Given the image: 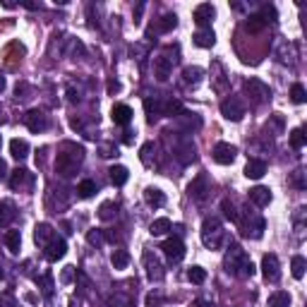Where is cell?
I'll return each mask as SVG.
<instances>
[{"instance_id":"f6af8a7d","label":"cell","mask_w":307,"mask_h":307,"mask_svg":"<svg viewBox=\"0 0 307 307\" xmlns=\"http://www.w3.org/2000/svg\"><path fill=\"white\" fill-rule=\"evenodd\" d=\"M190 307H214V305H209V303H195V305H190Z\"/></svg>"},{"instance_id":"30bf717a","label":"cell","mask_w":307,"mask_h":307,"mask_svg":"<svg viewBox=\"0 0 307 307\" xmlns=\"http://www.w3.org/2000/svg\"><path fill=\"white\" fill-rule=\"evenodd\" d=\"M24 123L31 132H43V130L48 127V118H46L43 111H36V108H34V111H29L24 115Z\"/></svg>"},{"instance_id":"4316f807","label":"cell","mask_w":307,"mask_h":307,"mask_svg":"<svg viewBox=\"0 0 307 307\" xmlns=\"http://www.w3.org/2000/svg\"><path fill=\"white\" fill-rule=\"evenodd\" d=\"M175 24H178V17H175V14H163V17L159 19V22H156V31L166 34V31L175 29Z\"/></svg>"},{"instance_id":"44dd1931","label":"cell","mask_w":307,"mask_h":307,"mask_svg":"<svg viewBox=\"0 0 307 307\" xmlns=\"http://www.w3.org/2000/svg\"><path fill=\"white\" fill-rule=\"evenodd\" d=\"M111 183L115 185V187H123L127 180H130V171L125 168V166H111Z\"/></svg>"},{"instance_id":"836d02e7","label":"cell","mask_w":307,"mask_h":307,"mask_svg":"<svg viewBox=\"0 0 307 307\" xmlns=\"http://www.w3.org/2000/svg\"><path fill=\"white\" fill-rule=\"evenodd\" d=\"M187 279H190L192 283H197V286H199V283L207 281V271L202 269V267H192V269L187 271Z\"/></svg>"},{"instance_id":"ee69618b","label":"cell","mask_w":307,"mask_h":307,"mask_svg":"<svg viewBox=\"0 0 307 307\" xmlns=\"http://www.w3.org/2000/svg\"><path fill=\"white\" fill-rule=\"evenodd\" d=\"M2 178H5V161L0 159V180H2Z\"/></svg>"},{"instance_id":"681fc988","label":"cell","mask_w":307,"mask_h":307,"mask_svg":"<svg viewBox=\"0 0 307 307\" xmlns=\"http://www.w3.org/2000/svg\"><path fill=\"white\" fill-rule=\"evenodd\" d=\"M0 307H2V303H0Z\"/></svg>"},{"instance_id":"d6a6232c","label":"cell","mask_w":307,"mask_h":307,"mask_svg":"<svg viewBox=\"0 0 307 307\" xmlns=\"http://www.w3.org/2000/svg\"><path fill=\"white\" fill-rule=\"evenodd\" d=\"M305 142H307L305 132H303L300 127H295L293 132H291V147H293V149H303V147H305Z\"/></svg>"},{"instance_id":"4fadbf2b","label":"cell","mask_w":307,"mask_h":307,"mask_svg":"<svg viewBox=\"0 0 307 307\" xmlns=\"http://www.w3.org/2000/svg\"><path fill=\"white\" fill-rule=\"evenodd\" d=\"M65 252H67V245H65V240L62 238H50V243L46 245V259L48 262H58V259L65 257Z\"/></svg>"},{"instance_id":"6da1fadb","label":"cell","mask_w":307,"mask_h":307,"mask_svg":"<svg viewBox=\"0 0 307 307\" xmlns=\"http://www.w3.org/2000/svg\"><path fill=\"white\" fill-rule=\"evenodd\" d=\"M82 161H84V149L74 147V144H65L62 151L58 154V159H55V171L65 175V178H70V175L77 173Z\"/></svg>"},{"instance_id":"c3c4849f","label":"cell","mask_w":307,"mask_h":307,"mask_svg":"<svg viewBox=\"0 0 307 307\" xmlns=\"http://www.w3.org/2000/svg\"><path fill=\"white\" fill-rule=\"evenodd\" d=\"M0 279H2V271H0Z\"/></svg>"},{"instance_id":"83f0119b","label":"cell","mask_w":307,"mask_h":307,"mask_svg":"<svg viewBox=\"0 0 307 307\" xmlns=\"http://www.w3.org/2000/svg\"><path fill=\"white\" fill-rule=\"evenodd\" d=\"M111 262H113V267H115V269H125V267L130 264V255H127L125 250H113Z\"/></svg>"},{"instance_id":"d590c367","label":"cell","mask_w":307,"mask_h":307,"mask_svg":"<svg viewBox=\"0 0 307 307\" xmlns=\"http://www.w3.org/2000/svg\"><path fill=\"white\" fill-rule=\"evenodd\" d=\"M291 98H293V103H305V98H307L305 86H303V84H293V86H291Z\"/></svg>"},{"instance_id":"f35d334b","label":"cell","mask_w":307,"mask_h":307,"mask_svg":"<svg viewBox=\"0 0 307 307\" xmlns=\"http://www.w3.org/2000/svg\"><path fill=\"white\" fill-rule=\"evenodd\" d=\"M86 240H89V245L101 247V245H103V231H98V228H91V231L86 233Z\"/></svg>"},{"instance_id":"7a4b0ae2","label":"cell","mask_w":307,"mask_h":307,"mask_svg":"<svg viewBox=\"0 0 307 307\" xmlns=\"http://www.w3.org/2000/svg\"><path fill=\"white\" fill-rule=\"evenodd\" d=\"M226 271L233 276H240V279H250L255 274V264L238 245H231L228 255H226Z\"/></svg>"},{"instance_id":"277c9868","label":"cell","mask_w":307,"mask_h":307,"mask_svg":"<svg viewBox=\"0 0 307 307\" xmlns=\"http://www.w3.org/2000/svg\"><path fill=\"white\" fill-rule=\"evenodd\" d=\"M245 94L250 96V101H252L255 106H262L264 101L271 98V89L264 84L262 79H255V77H252V79L245 82Z\"/></svg>"},{"instance_id":"5bb4252c","label":"cell","mask_w":307,"mask_h":307,"mask_svg":"<svg viewBox=\"0 0 307 307\" xmlns=\"http://www.w3.org/2000/svg\"><path fill=\"white\" fill-rule=\"evenodd\" d=\"M173 72V62L171 58H166V55H159V58H154V77L159 79V82H166Z\"/></svg>"},{"instance_id":"ffe728a7","label":"cell","mask_w":307,"mask_h":307,"mask_svg":"<svg viewBox=\"0 0 307 307\" xmlns=\"http://www.w3.org/2000/svg\"><path fill=\"white\" fill-rule=\"evenodd\" d=\"M144 199H147L149 207H163L166 204V195L161 192L159 187H147L144 190Z\"/></svg>"},{"instance_id":"603a6c76","label":"cell","mask_w":307,"mask_h":307,"mask_svg":"<svg viewBox=\"0 0 307 307\" xmlns=\"http://www.w3.org/2000/svg\"><path fill=\"white\" fill-rule=\"evenodd\" d=\"M53 235H55V233L50 231L48 223H38V226H36V233H34V240H36L41 247H46L50 243V238H53Z\"/></svg>"},{"instance_id":"e0dca14e","label":"cell","mask_w":307,"mask_h":307,"mask_svg":"<svg viewBox=\"0 0 307 307\" xmlns=\"http://www.w3.org/2000/svg\"><path fill=\"white\" fill-rule=\"evenodd\" d=\"M264 173H267V163L262 159H250L245 166V175L247 178H252V180H259V178H264Z\"/></svg>"},{"instance_id":"7402d4cb","label":"cell","mask_w":307,"mask_h":307,"mask_svg":"<svg viewBox=\"0 0 307 307\" xmlns=\"http://www.w3.org/2000/svg\"><path fill=\"white\" fill-rule=\"evenodd\" d=\"M10 154H12L17 161H22L29 156V144H26V139H12L10 142Z\"/></svg>"},{"instance_id":"b9f144b4","label":"cell","mask_w":307,"mask_h":307,"mask_svg":"<svg viewBox=\"0 0 307 307\" xmlns=\"http://www.w3.org/2000/svg\"><path fill=\"white\" fill-rule=\"evenodd\" d=\"M115 154H118V149L111 147V144H108V147H101V156H106V159H108V156H115Z\"/></svg>"},{"instance_id":"7bdbcfd3","label":"cell","mask_w":307,"mask_h":307,"mask_svg":"<svg viewBox=\"0 0 307 307\" xmlns=\"http://www.w3.org/2000/svg\"><path fill=\"white\" fill-rule=\"evenodd\" d=\"M72 274H74V267H65V271H62V281L67 283L70 279H72Z\"/></svg>"},{"instance_id":"3957f363","label":"cell","mask_w":307,"mask_h":307,"mask_svg":"<svg viewBox=\"0 0 307 307\" xmlns=\"http://www.w3.org/2000/svg\"><path fill=\"white\" fill-rule=\"evenodd\" d=\"M223 240H226V233L221 228V221L214 219V216L204 219V223H202V243L211 247V250H219L223 245Z\"/></svg>"},{"instance_id":"9c48e42d","label":"cell","mask_w":307,"mask_h":307,"mask_svg":"<svg viewBox=\"0 0 307 307\" xmlns=\"http://www.w3.org/2000/svg\"><path fill=\"white\" fill-rule=\"evenodd\" d=\"M262 274L269 283H276L281 279V269H279V257L276 255H264L262 259Z\"/></svg>"},{"instance_id":"8d00e7d4","label":"cell","mask_w":307,"mask_h":307,"mask_svg":"<svg viewBox=\"0 0 307 307\" xmlns=\"http://www.w3.org/2000/svg\"><path fill=\"white\" fill-rule=\"evenodd\" d=\"M14 219V211H12V204L7 202H0V223H7Z\"/></svg>"},{"instance_id":"52a82bcc","label":"cell","mask_w":307,"mask_h":307,"mask_svg":"<svg viewBox=\"0 0 307 307\" xmlns=\"http://www.w3.org/2000/svg\"><path fill=\"white\" fill-rule=\"evenodd\" d=\"M161 250H163V255L168 257V262H180V259L185 257V245L180 238H168L163 245H161Z\"/></svg>"},{"instance_id":"2e32d148","label":"cell","mask_w":307,"mask_h":307,"mask_svg":"<svg viewBox=\"0 0 307 307\" xmlns=\"http://www.w3.org/2000/svg\"><path fill=\"white\" fill-rule=\"evenodd\" d=\"M250 202H252L255 207H269V202H271L269 187H262V185L252 187V190H250Z\"/></svg>"},{"instance_id":"4dcf8cb0","label":"cell","mask_w":307,"mask_h":307,"mask_svg":"<svg viewBox=\"0 0 307 307\" xmlns=\"http://www.w3.org/2000/svg\"><path fill=\"white\" fill-rule=\"evenodd\" d=\"M94 192H96V183L94 180H82V183L77 185V195L82 197V199H89Z\"/></svg>"},{"instance_id":"60d3db41","label":"cell","mask_w":307,"mask_h":307,"mask_svg":"<svg viewBox=\"0 0 307 307\" xmlns=\"http://www.w3.org/2000/svg\"><path fill=\"white\" fill-rule=\"evenodd\" d=\"M151 151H154V144H151V142L142 147V154H139V159H142V163H144V166H151Z\"/></svg>"},{"instance_id":"ba28073f","label":"cell","mask_w":307,"mask_h":307,"mask_svg":"<svg viewBox=\"0 0 307 307\" xmlns=\"http://www.w3.org/2000/svg\"><path fill=\"white\" fill-rule=\"evenodd\" d=\"M10 187L12 190H31L34 187V173H29L26 168H17L12 171V178H10Z\"/></svg>"},{"instance_id":"bcb514c9","label":"cell","mask_w":307,"mask_h":307,"mask_svg":"<svg viewBox=\"0 0 307 307\" xmlns=\"http://www.w3.org/2000/svg\"><path fill=\"white\" fill-rule=\"evenodd\" d=\"M2 86H5V79H2V77H0V91H2Z\"/></svg>"},{"instance_id":"f546056e","label":"cell","mask_w":307,"mask_h":307,"mask_svg":"<svg viewBox=\"0 0 307 307\" xmlns=\"http://www.w3.org/2000/svg\"><path fill=\"white\" fill-rule=\"evenodd\" d=\"M115 214H118V204H115V202H106V204H101V209H98V219L111 221V219H115Z\"/></svg>"},{"instance_id":"5b68a950","label":"cell","mask_w":307,"mask_h":307,"mask_svg":"<svg viewBox=\"0 0 307 307\" xmlns=\"http://www.w3.org/2000/svg\"><path fill=\"white\" fill-rule=\"evenodd\" d=\"M221 113H223V118L238 123V120H243V115H245V106H243V101L238 96H231L221 103Z\"/></svg>"},{"instance_id":"d6986e66","label":"cell","mask_w":307,"mask_h":307,"mask_svg":"<svg viewBox=\"0 0 307 307\" xmlns=\"http://www.w3.org/2000/svg\"><path fill=\"white\" fill-rule=\"evenodd\" d=\"M192 38H195V43L199 46V48H211L214 41H216V34H214L211 29H199Z\"/></svg>"},{"instance_id":"7c38bea8","label":"cell","mask_w":307,"mask_h":307,"mask_svg":"<svg viewBox=\"0 0 307 307\" xmlns=\"http://www.w3.org/2000/svg\"><path fill=\"white\" fill-rule=\"evenodd\" d=\"M144 267H147V276L149 281H161L163 279V267H161V262L156 255H151V252H144Z\"/></svg>"},{"instance_id":"9a60e30c","label":"cell","mask_w":307,"mask_h":307,"mask_svg":"<svg viewBox=\"0 0 307 307\" xmlns=\"http://www.w3.org/2000/svg\"><path fill=\"white\" fill-rule=\"evenodd\" d=\"M214 14H216L214 5H211V2H202V5L195 7V22L199 26H207L211 19H214Z\"/></svg>"},{"instance_id":"7dc6e473","label":"cell","mask_w":307,"mask_h":307,"mask_svg":"<svg viewBox=\"0 0 307 307\" xmlns=\"http://www.w3.org/2000/svg\"><path fill=\"white\" fill-rule=\"evenodd\" d=\"M0 123H5V115H2V111H0Z\"/></svg>"},{"instance_id":"cb8c5ba5","label":"cell","mask_w":307,"mask_h":307,"mask_svg":"<svg viewBox=\"0 0 307 307\" xmlns=\"http://www.w3.org/2000/svg\"><path fill=\"white\" fill-rule=\"evenodd\" d=\"M2 240H5V245H7V250H10L12 255L19 252V245H22V235H19V231H7Z\"/></svg>"},{"instance_id":"ab89813d","label":"cell","mask_w":307,"mask_h":307,"mask_svg":"<svg viewBox=\"0 0 307 307\" xmlns=\"http://www.w3.org/2000/svg\"><path fill=\"white\" fill-rule=\"evenodd\" d=\"M259 17L264 19V24H267V22H274V19H276V7H274V5H264Z\"/></svg>"},{"instance_id":"d4e9b609","label":"cell","mask_w":307,"mask_h":307,"mask_svg":"<svg viewBox=\"0 0 307 307\" xmlns=\"http://www.w3.org/2000/svg\"><path fill=\"white\" fill-rule=\"evenodd\" d=\"M269 307H291V293L276 291L269 295Z\"/></svg>"},{"instance_id":"74e56055","label":"cell","mask_w":307,"mask_h":307,"mask_svg":"<svg viewBox=\"0 0 307 307\" xmlns=\"http://www.w3.org/2000/svg\"><path fill=\"white\" fill-rule=\"evenodd\" d=\"M264 29V19L259 17V14H252L250 19H247V31H252V34H257Z\"/></svg>"},{"instance_id":"1f68e13d","label":"cell","mask_w":307,"mask_h":307,"mask_svg":"<svg viewBox=\"0 0 307 307\" xmlns=\"http://www.w3.org/2000/svg\"><path fill=\"white\" fill-rule=\"evenodd\" d=\"M305 267H307L305 257L295 255L293 262H291V271H293V276H295V279H303V276H305Z\"/></svg>"},{"instance_id":"8992f818","label":"cell","mask_w":307,"mask_h":307,"mask_svg":"<svg viewBox=\"0 0 307 307\" xmlns=\"http://www.w3.org/2000/svg\"><path fill=\"white\" fill-rule=\"evenodd\" d=\"M235 154H238V149L233 144H228V142H219L214 151H211V156L216 163H221V166H228V163H233L235 161Z\"/></svg>"},{"instance_id":"e575fe53","label":"cell","mask_w":307,"mask_h":307,"mask_svg":"<svg viewBox=\"0 0 307 307\" xmlns=\"http://www.w3.org/2000/svg\"><path fill=\"white\" fill-rule=\"evenodd\" d=\"M221 209H223V216H226V219H231V221H238V219H240L231 199H223V202H221Z\"/></svg>"},{"instance_id":"8fae6325","label":"cell","mask_w":307,"mask_h":307,"mask_svg":"<svg viewBox=\"0 0 307 307\" xmlns=\"http://www.w3.org/2000/svg\"><path fill=\"white\" fill-rule=\"evenodd\" d=\"M187 192H190V197H195L197 202H202V199L207 197V192H209V180H207V175L199 173L195 180L187 185Z\"/></svg>"},{"instance_id":"484cf974","label":"cell","mask_w":307,"mask_h":307,"mask_svg":"<svg viewBox=\"0 0 307 307\" xmlns=\"http://www.w3.org/2000/svg\"><path fill=\"white\" fill-rule=\"evenodd\" d=\"M171 231V219H156V221L149 226V233L154 235V238H159V235H166Z\"/></svg>"},{"instance_id":"f1b7e54d","label":"cell","mask_w":307,"mask_h":307,"mask_svg":"<svg viewBox=\"0 0 307 307\" xmlns=\"http://www.w3.org/2000/svg\"><path fill=\"white\" fill-rule=\"evenodd\" d=\"M202 74H204V70H202V67H185L183 82H185V84H197V82L202 79Z\"/></svg>"},{"instance_id":"f907efd6","label":"cell","mask_w":307,"mask_h":307,"mask_svg":"<svg viewBox=\"0 0 307 307\" xmlns=\"http://www.w3.org/2000/svg\"><path fill=\"white\" fill-rule=\"evenodd\" d=\"M0 142H2V139H0Z\"/></svg>"},{"instance_id":"ac0fdd59","label":"cell","mask_w":307,"mask_h":307,"mask_svg":"<svg viewBox=\"0 0 307 307\" xmlns=\"http://www.w3.org/2000/svg\"><path fill=\"white\" fill-rule=\"evenodd\" d=\"M111 115H113V123L115 125H127L132 120V108L125 106V103H118V106H113Z\"/></svg>"}]
</instances>
